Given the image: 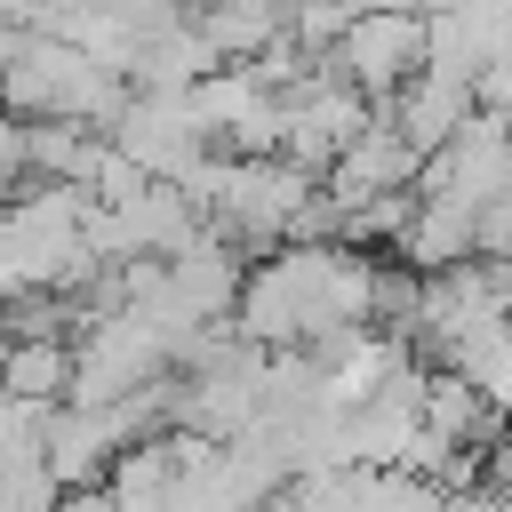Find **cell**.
<instances>
[{
    "mask_svg": "<svg viewBox=\"0 0 512 512\" xmlns=\"http://www.w3.org/2000/svg\"><path fill=\"white\" fill-rule=\"evenodd\" d=\"M0 104L24 120H112L128 104V72L72 32H32L0 72Z\"/></svg>",
    "mask_w": 512,
    "mask_h": 512,
    "instance_id": "1",
    "label": "cell"
},
{
    "mask_svg": "<svg viewBox=\"0 0 512 512\" xmlns=\"http://www.w3.org/2000/svg\"><path fill=\"white\" fill-rule=\"evenodd\" d=\"M328 64L368 96V104H392L416 72H424V8H360L344 24V40L328 48Z\"/></svg>",
    "mask_w": 512,
    "mask_h": 512,
    "instance_id": "2",
    "label": "cell"
}]
</instances>
